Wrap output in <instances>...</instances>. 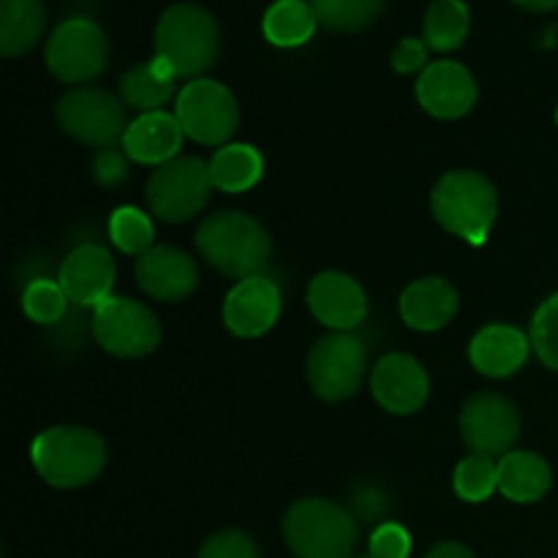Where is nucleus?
Wrapping results in <instances>:
<instances>
[{"label": "nucleus", "mask_w": 558, "mask_h": 558, "mask_svg": "<svg viewBox=\"0 0 558 558\" xmlns=\"http://www.w3.org/2000/svg\"><path fill=\"white\" fill-rule=\"evenodd\" d=\"M216 189L210 163L196 156H178L156 167L147 180V207L167 223H183L194 218Z\"/></svg>", "instance_id": "obj_6"}, {"label": "nucleus", "mask_w": 558, "mask_h": 558, "mask_svg": "<svg viewBox=\"0 0 558 558\" xmlns=\"http://www.w3.org/2000/svg\"><path fill=\"white\" fill-rule=\"evenodd\" d=\"M420 107L439 120H458L477 104V82L466 65L436 60L417 80Z\"/></svg>", "instance_id": "obj_15"}, {"label": "nucleus", "mask_w": 558, "mask_h": 558, "mask_svg": "<svg viewBox=\"0 0 558 558\" xmlns=\"http://www.w3.org/2000/svg\"><path fill=\"white\" fill-rule=\"evenodd\" d=\"M354 505L360 507L363 518H379L381 510H385V499H381V494L376 488H365L363 494H357Z\"/></svg>", "instance_id": "obj_37"}, {"label": "nucleus", "mask_w": 558, "mask_h": 558, "mask_svg": "<svg viewBox=\"0 0 558 558\" xmlns=\"http://www.w3.org/2000/svg\"><path fill=\"white\" fill-rule=\"evenodd\" d=\"M114 276H118V267H114L112 254L104 245L87 243L65 256L58 281L71 303L96 308L104 300L112 298Z\"/></svg>", "instance_id": "obj_18"}, {"label": "nucleus", "mask_w": 558, "mask_h": 558, "mask_svg": "<svg viewBox=\"0 0 558 558\" xmlns=\"http://www.w3.org/2000/svg\"><path fill=\"white\" fill-rule=\"evenodd\" d=\"M265 174V158L254 145L234 142L223 145L216 156L210 158V178L218 191L227 194H243L251 191Z\"/></svg>", "instance_id": "obj_25"}, {"label": "nucleus", "mask_w": 558, "mask_h": 558, "mask_svg": "<svg viewBox=\"0 0 558 558\" xmlns=\"http://www.w3.org/2000/svg\"><path fill=\"white\" fill-rule=\"evenodd\" d=\"M136 283L153 300L180 303L199 287V267L194 256L174 245H153L136 259Z\"/></svg>", "instance_id": "obj_13"}, {"label": "nucleus", "mask_w": 558, "mask_h": 558, "mask_svg": "<svg viewBox=\"0 0 558 558\" xmlns=\"http://www.w3.org/2000/svg\"><path fill=\"white\" fill-rule=\"evenodd\" d=\"M461 308L456 287L445 278H420L401 294V319L412 330L434 332L450 325Z\"/></svg>", "instance_id": "obj_21"}, {"label": "nucleus", "mask_w": 558, "mask_h": 558, "mask_svg": "<svg viewBox=\"0 0 558 558\" xmlns=\"http://www.w3.org/2000/svg\"><path fill=\"white\" fill-rule=\"evenodd\" d=\"M199 558H262L259 548H256L254 539L245 532L238 529H227V532H218L202 545Z\"/></svg>", "instance_id": "obj_33"}, {"label": "nucleus", "mask_w": 558, "mask_h": 558, "mask_svg": "<svg viewBox=\"0 0 558 558\" xmlns=\"http://www.w3.org/2000/svg\"><path fill=\"white\" fill-rule=\"evenodd\" d=\"M556 120H558V112H556Z\"/></svg>", "instance_id": "obj_41"}, {"label": "nucleus", "mask_w": 558, "mask_h": 558, "mask_svg": "<svg viewBox=\"0 0 558 558\" xmlns=\"http://www.w3.org/2000/svg\"><path fill=\"white\" fill-rule=\"evenodd\" d=\"M47 25L41 0H0V52L5 58L31 52Z\"/></svg>", "instance_id": "obj_24"}, {"label": "nucleus", "mask_w": 558, "mask_h": 558, "mask_svg": "<svg viewBox=\"0 0 558 558\" xmlns=\"http://www.w3.org/2000/svg\"><path fill=\"white\" fill-rule=\"evenodd\" d=\"M461 436L474 456H507L521 436V414L510 398L480 392L461 409Z\"/></svg>", "instance_id": "obj_12"}, {"label": "nucleus", "mask_w": 558, "mask_h": 558, "mask_svg": "<svg viewBox=\"0 0 558 558\" xmlns=\"http://www.w3.org/2000/svg\"><path fill=\"white\" fill-rule=\"evenodd\" d=\"M174 118L185 136L199 145H227L240 123V107L234 93L216 80H194L178 93Z\"/></svg>", "instance_id": "obj_8"}, {"label": "nucleus", "mask_w": 558, "mask_h": 558, "mask_svg": "<svg viewBox=\"0 0 558 558\" xmlns=\"http://www.w3.org/2000/svg\"><path fill=\"white\" fill-rule=\"evenodd\" d=\"M430 210L447 232L472 245H483L499 213V196L485 174L456 169L436 183L430 194Z\"/></svg>", "instance_id": "obj_4"}, {"label": "nucleus", "mask_w": 558, "mask_h": 558, "mask_svg": "<svg viewBox=\"0 0 558 558\" xmlns=\"http://www.w3.org/2000/svg\"><path fill=\"white\" fill-rule=\"evenodd\" d=\"M129 161L125 150H114V147H104L98 156L93 158V178L104 189H118L129 178Z\"/></svg>", "instance_id": "obj_35"}, {"label": "nucleus", "mask_w": 558, "mask_h": 558, "mask_svg": "<svg viewBox=\"0 0 558 558\" xmlns=\"http://www.w3.org/2000/svg\"><path fill=\"white\" fill-rule=\"evenodd\" d=\"M221 31L210 11L196 3H174L156 25V58L172 65L178 80H199L218 60Z\"/></svg>", "instance_id": "obj_3"}, {"label": "nucleus", "mask_w": 558, "mask_h": 558, "mask_svg": "<svg viewBox=\"0 0 558 558\" xmlns=\"http://www.w3.org/2000/svg\"><path fill=\"white\" fill-rule=\"evenodd\" d=\"M69 294L63 292L60 281H49V278H36L25 287L22 294V308H25L27 319L36 325H54L65 316L69 308Z\"/></svg>", "instance_id": "obj_31"}, {"label": "nucleus", "mask_w": 558, "mask_h": 558, "mask_svg": "<svg viewBox=\"0 0 558 558\" xmlns=\"http://www.w3.org/2000/svg\"><path fill=\"white\" fill-rule=\"evenodd\" d=\"M316 20L336 33H357L374 25L385 0H308Z\"/></svg>", "instance_id": "obj_28"}, {"label": "nucleus", "mask_w": 558, "mask_h": 558, "mask_svg": "<svg viewBox=\"0 0 558 558\" xmlns=\"http://www.w3.org/2000/svg\"><path fill=\"white\" fill-rule=\"evenodd\" d=\"M109 240H112L123 254H147V251L153 248V240H156L153 218L147 216L145 210H140V207H118V210L109 216Z\"/></svg>", "instance_id": "obj_29"}, {"label": "nucleus", "mask_w": 558, "mask_h": 558, "mask_svg": "<svg viewBox=\"0 0 558 558\" xmlns=\"http://www.w3.org/2000/svg\"><path fill=\"white\" fill-rule=\"evenodd\" d=\"M60 129L76 142L90 147H114L123 142L129 120L118 96L98 87H74L63 93L54 107Z\"/></svg>", "instance_id": "obj_9"}, {"label": "nucleus", "mask_w": 558, "mask_h": 558, "mask_svg": "<svg viewBox=\"0 0 558 558\" xmlns=\"http://www.w3.org/2000/svg\"><path fill=\"white\" fill-rule=\"evenodd\" d=\"M452 485H456V494L472 505L490 499V494L499 490V463L488 456L463 458L452 474Z\"/></svg>", "instance_id": "obj_30"}, {"label": "nucleus", "mask_w": 558, "mask_h": 558, "mask_svg": "<svg viewBox=\"0 0 558 558\" xmlns=\"http://www.w3.org/2000/svg\"><path fill=\"white\" fill-rule=\"evenodd\" d=\"M281 305V289L272 278H245L223 300V325L238 338H259L276 327Z\"/></svg>", "instance_id": "obj_14"}, {"label": "nucleus", "mask_w": 558, "mask_h": 558, "mask_svg": "<svg viewBox=\"0 0 558 558\" xmlns=\"http://www.w3.org/2000/svg\"><path fill=\"white\" fill-rule=\"evenodd\" d=\"M529 338H532V349L537 352V357L550 371H558V292L550 294L537 308Z\"/></svg>", "instance_id": "obj_32"}, {"label": "nucleus", "mask_w": 558, "mask_h": 558, "mask_svg": "<svg viewBox=\"0 0 558 558\" xmlns=\"http://www.w3.org/2000/svg\"><path fill=\"white\" fill-rule=\"evenodd\" d=\"M183 140L185 131L180 120L158 109V112H142L140 118L131 120L120 145L131 161L161 167V163L178 158Z\"/></svg>", "instance_id": "obj_19"}, {"label": "nucleus", "mask_w": 558, "mask_h": 558, "mask_svg": "<svg viewBox=\"0 0 558 558\" xmlns=\"http://www.w3.org/2000/svg\"><path fill=\"white\" fill-rule=\"evenodd\" d=\"M31 458L44 483L52 488L90 485L107 466V441L82 425H54L41 430L31 445Z\"/></svg>", "instance_id": "obj_2"}, {"label": "nucleus", "mask_w": 558, "mask_h": 558, "mask_svg": "<svg viewBox=\"0 0 558 558\" xmlns=\"http://www.w3.org/2000/svg\"><path fill=\"white\" fill-rule=\"evenodd\" d=\"M550 466L529 450L507 452L499 461V490L515 505H532L550 490Z\"/></svg>", "instance_id": "obj_22"}, {"label": "nucleus", "mask_w": 558, "mask_h": 558, "mask_svg": "<svg viewBox=\"0 0 558 558\" xmlns=\"http://www.w3.org/2000/svg\"><path fill=\"white\" fill-rule=\"evenodd\" d=\"M371 556L409 558L412 556V534L401 523H379L371 534Z\"/></svg>", "instance_id": "obj_34"}, {"label": "nucleus", "mask_w": 558, "mask_h": 558, "mask_svg": "<svg viewBox=\"0 0 558 558\" xmlns=\"http://www.w3.org/2000/svg\"><path fill=\"white\" fill-rule=\"evenodd\" d=\"M425 558H474V554L461 543H441Z\"/></svg>", "instance_id": "obj_38"}, {"label": "nucleus", "mask_w": 558, "mask_h": 558, "mask_svg": "<svg viewBox=\"0 0 558 558\" xmlns=\"http://www.w3.org/2000/svg\"><path fill=\"white\" fill-rule=\"evenodd\" d=\"M174 71L167 60L153 58L147 63L134 65L120 80V96L129 107L142 112H158L174 96Z\"/></svg>", "instance_id": "obj_23"}, {"label": "nucleus", "mask_w": 558, "mask_h": 558, "mask_svg": "<svg viewBox=\"0 0 558 558\" xmlns=\"http://www.w3.org/2000/svg\"><path fill=\"white\" fill-rule=\"evenodd\" d=\"M109 47L96 22L76 16L58 25L47 41V69L65 85H85L107 69Z\"/></svg>", "instance_id": "obj_11"}, {"label": "nucleus", "mask_w": 558, "mask_h": 558, "mask_svg": "<svg viewBox=\"0 0 558 558\" xmlns=\"http://www.w3.org/2000/svg\"><path fill=\"white\" fill-rule=\"evenodd\" d=\"M196 248L207 265L229 278L265 276L272 259V240L256 218L227 210L207 216L196 229Z\"/></svg>", "instance_id": "obj_1"}, {"label": "nucleus", "mask_w": 558, "mask_h": 558, "mask_svg": "<svg viewBox=\"0 0 558 558\" xmlns=\"http://www.w3.org/2000/svg\"><path fill=\"white\" fill-rule=\"evenodd\" d=\"M316 11L311 9L308 0H278L267 9L265 20H262V31H265L267 41L276 47H300L314 36Z\"/></svg>", "instance_id": "obj_26"}, {"label": "nucleus", "mask_w": 558, "mask_h": 558, "mask_svg": "<svg viewBox=\"0 0 558 558\" xmlns=\"http://www.w3.org/2000/svg\"><path fill=\"white\" fill-rule=\"evenodd\" d=\"M469 25L472 16L463 0H434L425 14V44L436 52H450L466 41Z\"/></svg>", "instance_id": "obj_27"}, {"label": "nucleus", "mask_w": 558, "mask_h": 558, "mask_svg": "<svg viewBox=\"0 0 558 558\" xmlns=\"http://www.w3.org/2000/svg\"><path fill=\"white\" fill-rule=\"evenodd\" d=\"M371 390L381 409L392 414H414L428 401L430 381L420 360L412 354H387L374 365Z\"/></svg>", "instance_id": "obj_16"}, {"label": "nucleus", "mask_w": 558, "mask_h": 558, "mask_svg": "<svg viewBox=\"0 0 558 558\" xmlns=\"http://www.w3.org/2000/svg\"><path fill=\"white\" fill-rule=\"evenodd\" d=\"M368 352L354 332H330L311 349L305 376L322 401H349L363 387Z\"/></svg>", "instance_id": "obj_7"}, {"label": "nucleus", "mask_w": 558, "mask_h": 558, "mask_svg": "<svg viewBox=\"0 0 558 558\" xmlns=\"http://www.w3.org/2000/svg\"><path fill=\"white\" fill-rule=\"evenodd\" d=\"M360 537L347 507L327 499H300L283 515V539L298 558H349Z\"/></svg>", "instance_id": "obj_5"}, {"label": "nucleus", "mask_w": 558, "mask_h": 558, "mask_svg": "<svg viewBox=\"0 0 558 558\" xmlns=\"http://www.w3.org/2000/svg\"><path fill=\"white\" fill-rule=\"evenodd\" d=\"M311 314L336 332H354L368 316V298L352 276L338 270L319 272L308 287Z\"/></svg>", "instance_id": "obj_17"}, {"label": "nucleus", "mask_w": 558, "mask_h": 558, "mask_svg": "<svg viewBox=\"0 0 558 558\" xmlns=\"http://www.w3.org/2000/svg\"><path fill=\"white\" fill-rule=\"evenodd\" d=\"M360 558H374V556H371V554H368V556H360Z\"/></svg>", "instance_id": "obj_40"}, {"label": "nucleus", "mask_w": 558, "mask_h": 558, "mask_svg": "<svg viewBox=\"0 0 558 558\" xmlns=\"http://www.w3.org/2000/svg\"><path fill=\"white\" fill-rule=\"evenodd\" d=\"M515 5L529 11H554L558 9V0H512Z\"/></svg>", "instance_id": "obj_39"}, {"label": "nucleus", "mask_w": 558, "mask_h": 558, "mask_svg": "<svg viewBox=\"0 0 558 558\" xmlns=\"http://www.w3.org/2000/svg\"><path fill=\"white\" fill-rule=\"evenodd\" d=\"M428 44L420 38H403L396 49H392V69L398 74H417V71L428 69Z\"/></svg>", "instance_id": "obj_36"}, {"label": "nucleus", "mask_w": 558, "mask_h": 558, "mask_svg": "<svg viewBox=\"0 0 558 558\" xmlns=\"http://www.w3.org/2000/svg\"><path fill=\"white\" fill-rule=\"evenodd\" d=\"M532 338L512 325H488L472 338L469 357L480 374L490 379H507L526 365Z\"/></svg>", "instance_id": "obj_20"}, {"label": "nucleus", "mask_w": 558, "mask_h": 558, "mask_svg": "<svg viewBox=\"0 0 558 558\" xmlns=\"http://www.w3.org/2000/svg\"><path fill=\"white\" fill-rule=\"evenodd\" d=\"M93 336L104 352L136 360L156 352L161 327L147 305L129 298H107L93 311Z\"/></svg>", "instance_id": "obj_10"}]
</instances>
